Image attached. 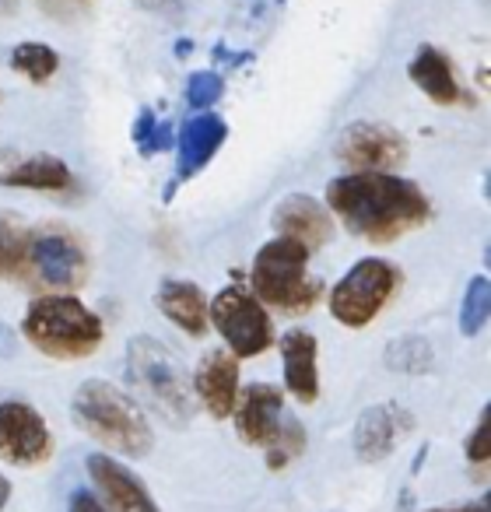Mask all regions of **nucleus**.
I'll list each match as a JSON object with an SVG mask.
<instances>
[{"instance_id":"1","label":"nucleus","mask_w":491,"mask_h":512,"mask_svg":"<svg viewBox=\"0 0 491 512\" xmlns=\"http://www.w3.org/2000/svg\"><path fill=\"white\" fill-rule=\"evenodd\" d=\"M327 211L365 242H393L432 218V204L411 179L393 172H351L327 186Z\"/></svg>"},{"instance_id":"2","label":"nucleus","mask_w":491,"mask_h":512,"mask_svg":"<svg viewBox=\"0 0 491 512\" xmlns=\"http://www.w3.org/2000/svg\"><path fill=\"white\" fill-rule=\"evenodd\" d=\"M25 341L60 362L88 358L102 344V320L74 295H39L25 309Z\"/></svg>"},{"instance_id":"3","label":"nucleus","mask_w":491,"mask_h":512,"mask_svg":"<svg viewBox=\"0 0 491 512\" xmlns=\"http://www.w3.org/2000/svg\"><path fill=\"white\" fill-rule=\"evenodd\" d=\"M74 421L81 432L95 442L116 449L123 456L151 453V428L144 421V411L106 379H88L74 393Z\"/></svg>"},{"instance_id":"4","label":"nucleus","mask_w":491,"mask_h":512,"mask_svg":"<svg viewBox=\"0 0 491 512\" xmlns=\"http://www.w3.org/2000/svg\"><path fill=\"white\" fill-rule=\"evenodd\" d=\"M250 278L253 295L281 313H309L323 292V281L309 278V249L281 235L257 249Z\"/></svg>"},{"instance_id":"5","label":"nucleus","mask_w":491,"mask_h":512,"mask_svg":"<svg viewBox=\"0 0 491 512\" xmlns=\"http://www.w3.org/2000/svg\"><path fill=\"white\" fill-rule=\"evenodd\" d=\"M127 376L158 414H165L169 421H190L193 383L183 362L158 337L141 334L127 344Z\"/></svg>"},{"instance_id":"6","label":"nucleus","mask_w":491,"mask_h":512,"mask_svg":"<svg viewBox=\"0 0 491 512\" xmlns=\"http://www.w3.org/2000/svg\"><path fill=\"white\" fill-rule=\"evenodd\" d=\"M400 285V271L390 260H376L365 256L337 281V288L330 292V313L341 327H369L379 313L386 309V302L393 299Z\"/></svg>"},{"instance_id":"7","label":"nucleus","mask_w":491,"mask_h":512,"mask_svg":"<svg viewBox=\"0 0 491 512\" xmlns=\"http://www.w3.org/2000/svg\"><path fill=\"white\" fill-rule=\"evenodd\" d=\"M207 320L225 337L228 351L235 358H257L274 344V323L267 316L264 302L246 288H221L207 306Z\"/></svg>"},{"instance_id":"8","label":"nucleus","mask_w":491,"mask_h":512,"mask_svg":"<svg viewBox=\"0 0 491 512\" xmlns=\"http://www.w3.org/2000/svg\"><path fill=\"white\" fill-rule=\"evenodd\" d=\"M18 267H29L32 278L57 292H74L88 278V256L71 232H39L22 246Z\"/></svg>"},{"instance_id":"9","label":"nucleus","mask_w":491,"mask_h":512,"mask_svg":"<svg viewBox=\"0 0 491 512\" xmlns=\"http://www.w3.org/2000/svg\"><path fill=\"white\" fill-rule=\"evenodd\" d=\"M334 155L355 172H390L407 162V141L386 123L358 120L337 137Z\"/></svg>"},{"instance_id":"10","label":"nucleus","mask_w":491,"mask_h":512,"mask_svg":"<svg viewBox=\"0 0 491 512\" xmlns=\"http://www.w3.org/2000/svg\"><path fill=\"white\" fill-rule=\"evenodd\" d=\"M50 428L46 418L25 400L0 404V456L15 467H36L50 456Z\"/></svg>"},{"instance_id":"11","label":"nucleus","mask_w":491,"mask_h":512,"mask_svg":"<svg viewBox=\"0 0 491 512\" xmlns=\"http://www.w3.org/2000/svg\"><path fill=\"white\" fill-rule=\"evenodd\" d=\"M88 477H92L95 491H99L106 512H158L155 498L141 484V477L130 474L123 463L113 456H88Z\"/></svg>"},{"instance_id":"12","label":"nucleus","mask_w":491,"mask_h":512,"mask_svg":"<svg viewBox=\"0 0 491 512\" xmlns=\"http://www.w3.org/2000/svg\"><path fill=\"white\" fill-rule=\"evenodd\" d=\"M281 411H285V397L281 390L267 383H253L235 397L232 418H235V432H239L242 442L250 446H267V442L278 435L281 428Z\"/></svg>"},{"instance_id":"13","label":"nucleus","mask_w":491,"mask_h":512,"mask_svg":"<svg viewBox=\"0 0 491 512\" xmlns=\"http://www.w3.org/2000/svg\"><path fill=\"white\" fill-rule=\"evenodd\" d=\"M274 232L281 239H292L306 249H320L334 235V218H330L327 204H320L309 193H292L278 204L274 211Z\"/></svg>"},{"instance_id":"14","label":"nucleus","mask_w":491,"mask_h":512,"mask_svg":"<svg viewBox=\"0 0 491 512\" xmlns=\"http://www.w3.org/2000/svg\"><path fill=\"white\" fill-rule=\"evenodd\" d=\"M411 425H414V418L400 404H393V400L369 407L355 425V453L362 456L365 463L386 460V456L397 449V442L411 432Z\"/></svg>"},{"instance_id":"15","label":"nucleus","mask_w":491,"mask_h":512,"mask_svg":"<svg viewBox=\"0 0 491 512\" xmlns=\"http://www.w3.org/2000/svg\"><path fill=\"white\" fill-rule=\"evenodd\" d=\"M190 383L214 418H232L235 397H239V358L228 348L207 351Z\"/></svg>"},{"instance_id":"16","label":"nucleus","mask_w":491,"mask_h":512,"mask_svg":"<svg viewBox=\"0 0 491 512\" xmlns=\"http://www.w3.org/2000/svg\"><path fill=\"white\" fill-rule=\"evenodd\" d=\"M225 137H228V127L218 113H207L204 109L200 116L186 120L183 130H179L176 183H186V179L197 176V172L204 169L214 155H218V148L225 144Z\"/></svg>"},{"instance_id":"17","label":"nucleus","mask_w":491,"mask_h":512,"mask_svg":"<svg viewBox=\"0 0 491 512\" xmlns=\"http://www.w3.org/2000/svg\"><path fill=\"white\" fill-rule=\"evenodd\" d=\"M281 365L288 390L302 404H313L320 397V369H316V337L309 330H288L281 337Z\"/></svg>"},{"instance_id":"18","label":"nucleus","mask_w":491,"mask_h":512,"mask_svg":"<svg viewBox=\"0 0 491 512\" xmlns=\"http://www.w3.org/2000/svg\"><path fill=\"white\" fill-rule=\"evenodd\" d=\"M407 74H411L414 85H418L432 102H439V106H456V102L463 99L460 81H456V74H453V64H449L446 53L435 50V46H421V50L414 53L411 67H407Z\"/></svg>"},{"instance_id":"19","label":"nucleus","mask_w":491,"mask_h":512,"mask_svg":"<svg viewBox=\"0 0 491 512\" xmlns=\"http://www.w3.org/2000/svg\"><path fill=\"white\" fill-rule=\"evenodd\" d=\"M158 309L183 334L200 337L207 330V299L193 281H179V278L162 281V288H158Z\"/></svg>"},{"instance_id":"20","label":"nucleus","mask_w":491,"mask_h":512,"mask_svg":"<svg viewBox=\"0 0 491 512\" xmlns=\"http://www.w3.org/2000/svg\"><path fill=\"white\" fill-rule=\"evenodd\" d=\"M0 186L57 193V190H67V186H71V169L53 155H32V158H25V162L11 165V169L0 176Z\"/></svg>"},{"instance_id":"21","label":"nucleus","mask_w":491,"mask_h":512,"mask_svg":"<svg viewBox=\"0 0 491 512\" xmlns=\"http://www.w3.org/2000/svg\"><path fill=\"white\" fill-rule=\"evenodd\" d=\"M11 67H15L18 74H25L32 85H43V81H50L53 74H57L60 57H57V50L46 43H22L11 53Z\"/></svg>"},{"instance_id":"22","label":"nucleus","mask_w":491,"mask_h":512,"mask_svg":"<svg viewBox=\"0 0 491 512\" xmlns=\"http://www.w3.org/2000/svg\"><path fill=\"white\" fill-rule=\"evenodd\" d=\"M488 313H491V281L484 274H477L460 302V334L477 337L484 330V323H488Z\"/></svg>"},{"instance_id":"23","label":"nucleus","mask_w":491,"mask_h":512,"mask_svg":"<svg viewBox=\"0 0 491 512\" xmlns=\"http://www.w3.org/2000/svg\"><path fill=\"white\" fill-rule=\"evenodd\" d=\"M386 365L393 372H404V376H421L432 365V344L425 337H397L386 348Z\"/></svg>"},{"instance_id":"24","label":"nucleus","mask_w":491,"mask_h":512,"mask_svg":"<svg viewBox=\"0 0 491 512\" xmlns=\"http://www.w3.org/2000/svg\"><path fill=\"white\" fill-rule=\"evenodd\" d=\"M302 446H306V435H302V425L299 421H281L278 435H274L271 442H267V456H271V467L281 470L285 463H292L295 456L302 453Z\"/></svg>"},{"instance_id":"25","label":"nucleus","mask_w":491,"mask_h":512,"mask_svg":"<svg viewBox=\"0 0 491 512\" xmlns=\"http://www.w3.org/2000/svg\"><path fill=\"white\" fill-rule=\"evenodd\" d=\"M134 141H137V148H141V155H158V151L169 148L172 130H169V123H158V116L151 113V109H144V113L137 116Z\"/></svg>"},{"instance_id":"26","label":"nucleus","mask_w":491,"mask_h":512,"mask_svg":"<svg viewBox=\"0 0 491 512\" xmlns=\"http://www.w3.org/2000/svg\"><path fill=\"white\" fill-rule=\"evenodd\" d=\"M221 92H225V81L214 71H197L186 81V102H190L193 109H211L214 102L221 99Z\"/></svg>"},{"instance_id":"27","label":"nucleus","mask_w":491,"mask_h":512,"mask_svg":"<svg viewBox=\"0 0 491 512\" xmlns=\"http://www.w3.org/2000/svg\"><path fill=\"white\" fill-rule=\"evenodd\" d=\"M488 453H491V414L484 411L467 439V460L474 463V467H484V463H488Z\"/></svg>"},{"instance_id":"28","label":"nucleus","mask_w":491,"mask_h":512,"mask_svg":"<svg viewBox=\"0 0 491 512\" xmlns=\"http://www.w3.org/2000/svg\"><path fill=\"white\" fill-rule=\"evenodd\" d=\"M22 246H25L22 235L11 232L8 221H0V274L11 271V267H18V256H22Z\"/></svg>"},{"instance_id":"29","label":"nucleus","mask_w":491,"mask_h":512,"mask_svg":"<svg viewBox=\"0 0 491 512\" xmlns=\"http://www.w3.org/2000/svg\"><path fill=\"white\" fill-rule=\"evenodd\" d=\"M67 512H106V505H102L92 491H78V495L71 498V509Z\"/></svg>"},{"instance_id":"30","label":"nucleus","mask_w":491,"mask_h":512,"mask_svg":"<svg viewBox=\"0 0 491 512\" xmlns=\"http://www.w3.org/2000/svg\"><path fill=\"white\" fill-rule=\"evenodd\" d=\"M18 351V341H15V330L8 323L0 320V358H11Z\"/></svg>"},{"instance_id":"31","label":"nucleus","mask_w":491,"mask_h":512,"mask_svg":"<svg viewBox=\"0 0 491 512\" xmlns=\"http://www.w3.org/2000/svg\"><path fill=\"white\" fill-rule=\"evenodd\" d=\"M432 512H488V498H481V502L456 505V509H432Z\"/></svg>"},{"instance_id":"32","label":"nucleus","mask_w":491,"mask_h":512,"mask_svg":"<svg viewBox=\"0 0 491 512\" xmlns=\"http://www.w3.org/2000/svg\"><path fill=\"white\" fill-rule=\"evenodd\" d=\"M8 498H11V484H8V477L0 474V512H4V505H8Z\"/></svg>"}]
</instances>
